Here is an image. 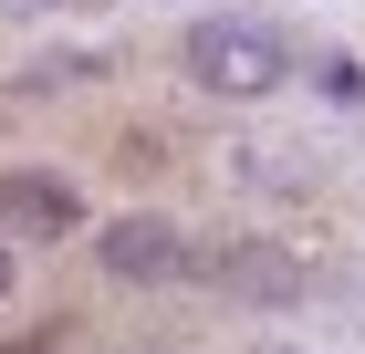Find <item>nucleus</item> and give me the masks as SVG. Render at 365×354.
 Returning <instances> with one entry per match:
<instances>
[{
	"mask_svg": "<svg viewBox=\"0 0 365 354\" xmlns=\"http://www.w3.org/2000/svg\"><path fill=\"white\" fill-rule=\"evenodd\" d=\"M261 354H303V344H261Z\"/></svg>",
	"mask_w": 365,
	"mask_h": 354,
	"instance_id": "7",
	"label": "nucleus"
},
{
	"mask_svg": "<svg viewBox=\"0 0 365 354\" xmlns=\"http://www.w3.org/2000/svg\"><path fill=\"white\" fill-rule=\"evenodd\" d=\"M0 302H11V240H0Z\"/></svg>",
	"mask_w": 365,
	"mask_h": 354,
	"instance_id": "6",
	"label": "nucleus"
},
{
	"mask_svg": "<svg viewBox=\"0 0 365 354\" xmlns=\"http://www.w3.org/2000/svg\"><path fill=\"white\" fill-rule=\"evenodd\" d=\"M0 354H63V344H53V333H21V344H0Z\"/></svg>",
	"mask_w": 365,
	"mask_h": 354,
	"instance_id": "5",
	"label": "nucleus"
},
{
	"mask_svg": "<svg viewBox=\"0 0 365 354\" xmlns=\"http://www.w3.org/2000/svg\"><path fill=\"white\" fill-rule=\"evenodd\" d=\"M209 271H220L230 302H292V292H303V261H292V250H272V240H230Z\"/></svg>",
	"mask_w": 365,
	"mask_h": 354,
	"instance_id": "4",
	"label": "nucleus"
},
{
	"mask_svg": "<svg viewBox=\"0 0 365 354\" xmlns=\"http://www.w3.org/2000/svg\"><path fill=\"white\" fill-rule=\"evenodd\" d=\"M94 261H105L115 281H178L188 271V240H178L168 219H115L105 240H94Z\"/></svg>",
	"mask_w": 365,
	"mask_h": 354,
	"instance_id": "3",
	"label": "nucleus"
},
{
	"mask_svg": "<svg viewBox=\"0 0 365 354\" xmlns=\"http://www.w3.org/2000/svg\"><path fill=\"white\" fill-rule=\"evenodd\" d=\"M178 73L220 105H261V94L292 83V31L272 11H209V21L178 31Z\"/></svg>",
	"mask_w": 365,
	"mask_h": 354,
	"instance_id": "1",
	"label": "nucleus"
},
{
	"mask_svg": "<svg viewBox=\"0 0 365 354\" xmlns=\"http://www.w3.org/2000/svg\"><path fill=\"white\" fill-rule=\"evenodd\" d=\"M0 240H84V188L53 167H0Z\"/></svg>",
	"mask_w": 365,
	"mask_h": 354,
	"instance_id": "2",
	"label": "nucleus"
}]
</instances>
